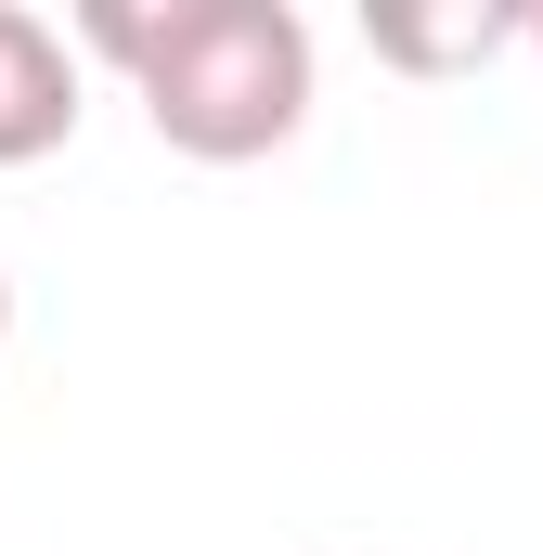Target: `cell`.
Wrapping results in <instances>:
<instances>
[{"mask_svg": "<svg viewBox=\"0 0 543 556\" xmlns=\"http://www.w3.org/2000/svg\"><path fill=\"white\" fill-rule=\"evenodd\" d=\"M65 52L117 65L142 130L194 168H247L311 130V13L298 0H91Z\"/></svg>", "mask_w": 543, "mask_h": 556, "instance_id": "1", "label": "cell"}, {"mask_svg": "<svg viewBox=\"0 0 543 556\" xmlns=\"http://www.w3.org/2000/svg\"><path fill=\"white\" fill-rule=\"evenodd\" d=\"M78 142V52L52 13L0 0V168H39Z\"/></svg>", "mask_w": 543, "mask_h": 556, "instance_id": "2", "label": "cell"}, {"mask_svg": "<svg viewBox=\"0 0 543 556\" xmlns=\"http://www.w3.org/2000/svg\"><path fill=\"white\" fill-rule=\"evenodd\" d=\"M363 39H376V65H402V78H453V65H492V52L518 39V13H505V0H453V13H363Z\"/></svg>", "mask_w": 543, "mask_h": 556, "instance_id": "3", "label": "cell"}, {"mask_svg": "<svg viewBox=\"0 0 543 556\" xmlns=\"http://www.w3.org/2000/svg\"><path fill=\"white\" fill-rule=\"evenodd\" d=\"M518 39H531V52H543V0H531V13H518Z\"/></svg>", "mask_w": 543, "mask_h": 556, "instance_id": "4", "label": "cell"}, {"mask_svg": "<svg viewBox=\"0 0 543 556\" xmlns=\"http://www.w3.org/2000/svg\"><path fill=\"white\" fill-rule=\"evenodd\" d=\"M0 337H13V285H0Z\"/></svg>", "mask_w": 543, "mask_h": 556, "instance_id": "5", "label": "cell"}]
</instances>
